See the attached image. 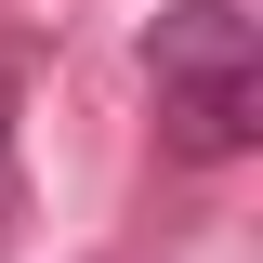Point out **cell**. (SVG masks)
<instances>
[{
    "label": "cell",
    "instance_id": "6da1fadb",
    "mask_svg": "<svg viewBox=\"0 0 263 263\" xmlns=\"http://www.w3.org/2000/svg\"><path fill=\"white\" fill-rule=\"evenodd\" d=\"M145 92H158V145L197 171H224L263 145V13L250 0H158L145 27Z\"/></svg>",
    "mask_w": 263,
    "mask_h": 263
},
{
    "label": "cell",
    "instance_id": "7a4b0ae2",
    "mask_svg": "<svg viewBox=\"0 0 263 263\" xmlns=\"http://www.w3.org/2000/svg\"><path fill=\"white\" fill-rule=\"evenodd\" d=\"M13 105H27V40L0 27V171H13Z\"/></svg>",
    "mask_w": 263,
    "mask_h": 263
}]
</instances>
